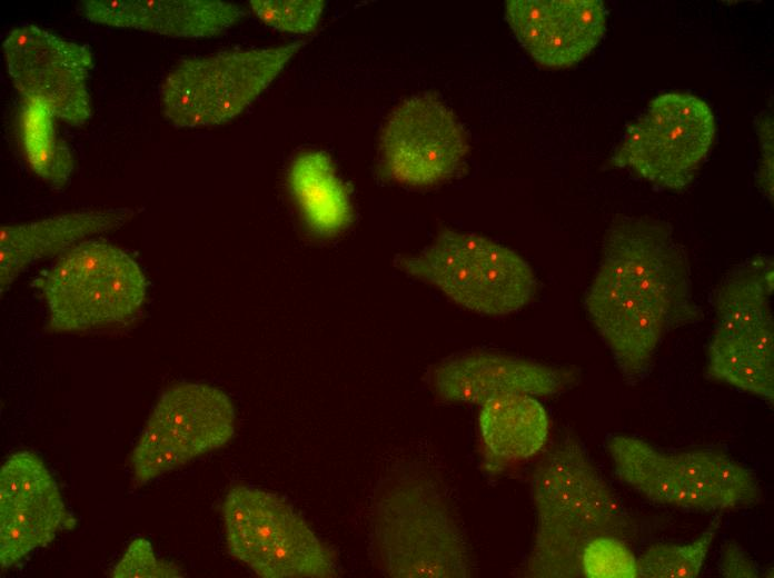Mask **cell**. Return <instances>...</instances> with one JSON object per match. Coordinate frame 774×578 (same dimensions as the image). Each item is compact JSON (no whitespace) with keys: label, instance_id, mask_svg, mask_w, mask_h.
Listing matches in <instances>:
<instances>
[{"label":"cell","instance_id":"obj_19","mask_svg":"<svg viewBox=\"0 0 774 578\" xmlns=\"http://www.w3.org/2000/svg\"><path fill=\"white\" fill-rule=\"evenodd\" d=\"M479 430L488 469L526 460L536 455L548 436V417L533 396L507 393L482 405Z\"/></svg>","mask_w":774,"mask_h":578},{"label":"cell","instance_id":"obj_26","mask_svg":"<svg viewBox=\"0 0 774 578\" xmlns=\"http://www.w3.org/2000/svg\"><path fill=\"white\" fill-rule=\"evenodd\" d=\"M718 571L728 578H755L760 576L755 562L735 541L723 546Z\"/></svg>","mask_w":774,"mask_h":578},{"label":"cell","instance_id":"obj_6","mask_svg":"<svg viewBox=\"0 0 774 578\" xmlns=\"http://www.w3.org/2000/svg\"><path fill=\"white\" fill-rule=\"evenodd\" d=\"M398 266L462 307L488 316L517 311L536 291L526 260L474 233L444 231L419 255L399 259Z\"/></svg>","mask_w":774,"mask_h":578},{"label":"cell","instance_id":"obj_12","mask_svg":"<svg viewBox=\"0 0 774 578\" xmlns=\"http://www.w3.org/2000/svg\"><path fill=\"white\" fill-rule=\"evenodd\" d=\"M2 50L8 74L23 100L43 104L70 126L90 119L88 80L93 56L88 46L24 24L6 36Z\"/></svg>","mask_w":774,"mask_h":578},{"label":"cell","instance_id":"obj_3","mask_svg":"<svg viewBox=\"0 0 774 578\" xmlns=\"http://www.w3.org/2000/svg\"><path fill=\"white\" fill-rule=\"evenodd\" d=\"M615 475L647 500L713 512L752 506L762 490L755 475L714 450L667 452L627 435L606 440Z\"/></svg>","mask_w":774,"mask_h":578},{"label":"cell","instance_id":"obj_1","mask_svg":"<svg viewBox=\"0 0 774 578\" xmlns=\"http://www.w3.org/2000/svg\"><path fill=\"white\" fill-rule=\"evenodd\" d=\"M585 306L621 372L632 381L647 373L666 332L701 316L692 299L685 251L665 223L647 217L614 221Z\"/></svg>","mask_w":774,"mask_h":578},{"label":"cell","instance_id":"obj_23","mask_svg":"<svg viewBox=\"0 0 774 578\" xmlns=\"http://www.w3.org/2000/svg\"><path fill=\"white\" fill-rule=\"evenodd\" d=\"M582 576L589 578H635L637 557L627 541L599 536L587 542L580 559Z\"/></svg>","mask_w":774,"mask_h":578},{"label":"cell","instance_id":"obj_15","mask_svg":"<svg viewBox=\"0 0 774 578\" xmlns=\"http://www.w3.org/2000/svg\"><path fill=\"white\" fill-rule=\"evenodd\" d=\"M506 19L522 47L550 68L569 67L588 56L606 27L598 0H510Z\"/></svg>","mask_w":774,"mask_h":578},{"label":"cell","instance_id":"obj_9","mask_svg":"<svg viewBox=\"0 0 774 578\" xmlns=\"http://www.w3.org/2000/svg\"><path fill=\"white\" fill-rule=\"evenodd\" d=\"M715 132V116L704 100L662 93L627 128L612 161L658 187L679 190L696 176Z\"/></svg>","mask_w":774,"mask_h":578},{"label":"cell","instance_id":"obj_16","mask_svg":"<svg viewBox=\"0 0 774 578\" xmlns=\"http://www.w3.org/2000/svg\"><path fill=\"white\" fill-rule=\"evenodd\" d=\"M431 377L436 392L444 400L483 405L507 393L555 395L575 375L565 368L479 350L441 361Z\"/></svg>","mask_w":774,"mask_h":578},{"label":"cell","instance_id":"obj_7","mask_svg":"<svg viewBox=\"0 0 774 578\" xmlns=\"http://www.w3.org/2000/svg\"><path fill=\"white\" fill-rule=\"evenodd\" d=\"M300 46L227 50L180 61L161 86L165 118L177 128L229 121L269 86Z\"/></svg>","mask_w":774,"mask_h":578},{"label":"cell","instance_id":"obj_8","mask_svg":"<svg viewBox=\"0 0 774 578\" xmlns=\"http://www.w3.org/2000/svg\"><path fill=\"white\" fill-rule=\"evenodd\" d=\"M229 554L265 578L333 577L336 561L306 520L280 496L246 486L222 504Z\"/></svg>","mask_w":774,"mask_h":578},{"label":"cell","instance_id":"obj_5","mask_svg":"<svg viewBox=\"0 0 774 578\" xmlns=\"http://www.w3.org/2000/svg\"><path fill=\"white\" fill-rule=\"evenodd\" d=\"M56 331H80L116 323L142 306L145 275L126 251L90 239L70 248L33 280Z\"/></svg>","mask_w":774,"mask_h":578},{"label":"cell","instance_id":"obj_4","mask_svg":"<svg viewBox=\"0 0 774 578\" xmlns=\"http://www.w3.org/2000/svg\"><path fill=\"white\" fill-rule=\"evenodd\" d=\"M773 260L757 256L734 269L715 296L708 373L773 403Z\"/></svg>","mask_w":774,"mask_h":578},{"label":"cell","instance_id":"obj_18","mask_svg":"<svg viewBox=\"0 0 774 578\" xmlns=\"http://www.w3.org/2000/svg\"><path fill=\"white\" fill-rule=\"evenodd\" d=\"M131 215L128 209L89 210L2 226L1 293L30 263L63 251L86 236L117 228L130 219Z\"/></svg>","mask_w":774,"mask_h":578},{"label":"cell","instance_id":"obj_22","mask_svg":"<svg viewBox=\"0 0 774 578\" xmlns=\"http://www.w3.org/2000/svg\"><path fill=\"white\" fill-rule=\"evenodd\" d=\"M720 527L721 517L717 516L711 521L708 527L691 542H659L648 546L637 557V577H697L702 571Z\"/></svg>","mask_w":774,"mask_h":578},{"label":"cell","instance_id":"obj_21","mask_svg":"<svg viewBox=\"0 0 774 578\" xmlns=\"http://www.w3.org/2000/svg\"><path fill=\"white\" fill-rule=\"evenodd\" d=\"M56 117L43 104L23 100L18 118L19 138L32 171L56 188L66 187L75 168L72 152L58 137Z\"/></svg>","mask_w":774,"mask_h":578},{"label":"cell","instance_id":"obj_17","mask_svg":"<svg viewBox=\"0 0 774 578\" xmlns=\"http://www.w3.org/2000/svg\"><path fill=\"white\" fill-rule=\"evenodd\" d=\"M80 12L90 22L173 38H207L238 22L244 10L217 0H87Z\"/></svg>","mask_w":774,"mask_h":578},{"label":"cell","instance_id":"obj_2","mask_svg":"<svg viewBox=\"0 0 774 578\" xmlns=\"http://www.w3.org/2000/svg\"><path fill=\"white\" fill-rule=\"evenodd\" d=\"M532 497L537 527L526 565L530 577H582V554L589 540L615 536L633 541L653 530L649 520L624 507L573 438L554 446L538 461Z\"/></svg>","mask_w":774,"mask_h":578},{"label":"cell","instance_id":"obj_24","mask_svg":"<svg viewBox=\"0 0 774 578\" xmlns=\"http://www.w3.org/2000/svg\"><path fill=\"white\" fill-rule=\"evenodd\" d=\"M250 6L262 22L275 29L307 33L317 26L325 2L321 0H252Z\"/></svg>","mask_w":774,"mask_h":578},{"label":"cell","instance_id":"obj_10","mask_svg":"<svg viewBox=\"0 0 774 578\" xmlns=\"http://www.w3.org/2000/svg\"><path fill=\"white\" fill-rule=\"evenodd\" d=\"M375 545L394 577H466L464 539L439 496L421 485L394 489L374 519Z\"/></svg>","mask_w":774,"mask_h":578},{"label":"cell","instance_id":"obj_11","mask_svg":"<svg viewBox=\"0 0 774 578\" xmlns=\"http://www.w3.org/2000/svg\"><path fill=\"white\" fill-rule=\"evenodd\" d=\"M236 413L229 397L205 383L166 389L132 450L139 482L150 481L192 459L224 447L234 436Z\"/></svg>","mask_w":774,"mask_h":578},{"label":"cell","instance_id":"obj_13","mask_svg":"<svg viewBox=\"0 0 774 578\" xmlns=\"http://www.w3.org/2000/svg\"><path fill=\"white\" fill-rule=\"evenodd\" d=\"M381 149L391 178L427 186L454 173L467 142L452 111L435 97L421 94L408 98L389 116Z\"/></svg>","mask_w":774,"mask_h":578},{"label":"cell","instance_id":"obj_20","mask_svg":"<svg viewBox=\"0 0 774 578\" xmlns=\"http://www.w3.org/2000/svg\"><path fill=\"white\" fill-rule=\"evenodd\" d=\"M289 183L308 223L317 232L331 235L348 225L349 198L328 155L312 151L299 156L291 165Z\"/></svg>","mask_w":774,"mask_h":578},{"label":"cell","instance_id":"obj_14","mask_svg":"<svg viewBox=\"0 0 774 578\" xmlns=\"http://www.w3.org/2000/svg\"><path fill=\"white\" fill-rule=\"evenodd\" d=\"M69 519L57 484L29 451L10 456L0 470V562L9 568L49 544Z\"/></svg>","mask_w":774,"mask_h":578},{"label":"cell","instance_id":"obj_25","mask_svg":"<svg viewBox=\"0 0 774 578\" xmlns=\"http://www.w3.org/2000/svg\"><path fill=\"white\" fill-rule=\"evenodd\" d=\"M171 565L159 561L145 538L131 541L122 558L111 571L115 578L179 577Z\"/></svg>","mask_w":774,"mask_h":578}]
</instances>
